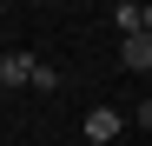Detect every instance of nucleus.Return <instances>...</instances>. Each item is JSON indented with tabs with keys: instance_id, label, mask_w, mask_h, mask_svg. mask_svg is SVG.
<instances>
[{
	"instance_id": "f257e3e1",
	"label": "nucleus",
	"mask_w": 152,
	"mask_h": 146,
	"mask_svg": "<svg viewBox=\"0 0 152 146\" xmlns=\"http://www.w3.org/2000/svg\"><path fill=\"white\" fill-rule=\"evenodd\" d=\"M33 73H40L33 53H0V86H33Z\"/></svg>"
},
{
	"instance_id": "f03ea898",
	"label": "nucleus",
	"mask_w": 152,
	"mask_h": 146,
	"mask_svg": "<svg viewBox=\"0 0 152 146\" xmlns=\"http://www.w3.org/2000/svg\"><path fill=\"white\" fill-rule=\"evenodd\" d=\"M119 126H126V119H119V106H93V113H86V139H93V146L119 139Z\"/></svg>"
},
{
	"instance_id": "7ed1b4c3",
	"label": "nucleus",
	"mask_w": 152,
	"mask_h": 146,
	"mask_svg": "<svg viewBox=\"0 0 152 146\" xmlns=\"http://www.w3.org/2000/svg\"><path fill=\"white\" fill-rule=\"evenodd\" d=\"M119 66H126V73H152V33L119 40Z\"/></svg>"
},
{
	"instance_id": "20e7f679",
	"label": "nucleus",
	"mask_w": 152,
	"mask_h": 146,
	"mask_svg": "<svg viewBox=\"0 0 152 146\" xmlns=\"http://www.w3.org/2000/svg\"><path fill=\"white\" fill-rule=\"evenodd\" d=\"M113 27H119L126 40H132V33H145V7H132V0H119V7H113Z\"/></svg>"
},
{
	"instance_id": "39448f33",
	"label": "nucleus",
	"mask_w": 152,
	"mask_h": 146,
	"mask_svg": "<svg viewBox=\"0 0 152 146\" xmlns=\"http://www.w3.org/2000/svg\"><path fill=\"white\" fill-rule=\"evenodd\" d=\"M145 33H152V7H145Z\"/></svg>"
}]
</instances>
